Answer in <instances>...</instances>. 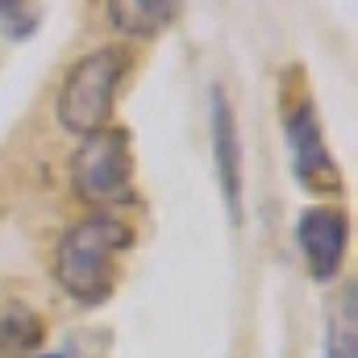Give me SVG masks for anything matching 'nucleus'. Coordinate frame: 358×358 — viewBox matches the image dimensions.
Wrapping results in <instances>:
<instances>
[{"label": "nucleus", "mask_w": 358, "mask_h": 358, "mask_svg": "<svg viewBox=\"0 0 358 358\" xmlns=\"http://www.w3.org/2000/svg\"><path fill=\"white\" fill-rule=\"evenodd\" d=\"M134 246V225L117 213H88L63 229L55 246V279L76 304H104L113 292V263Z\"/></svg>", "instance_id": "obj_1"}, {"label": "nucleus", "mask_w": 358, "mask_h": 358, "mask_svg": "<svg viewBox=\"0 0 358 358\" xmlns=\"http://www.w3.org/2000/svg\"><path fill=\"white\" fill-rule=\"evenodd\" d=\"M129 76V50L125 46H96L88 50L67 76H63V88L55 100V117L63 129L88 138L96 129L108 125L113 117V104H117V92Z\"/></svg>", "instance_id": "obj_2"}, {"label": "nucleus", "mask_w": 358, "mask_h": 358, "mask_svg": "<svg viewBox=\"0 0 358 358\" xmlns=\"http://www.w3.org/2000/svg\"><path fill=\"white\" fill-rule=\"evenodd\" d=\"M71 187L84 204L113 208L134 200V146L121 125H104L71 155Z\"/></svg>", "instance_id": "obj_3"}, {"label": "nucleus", "mask_w": 358, "mask_h": 358, "mask_svg": "<svg viewBox=\"0 0 358 358\" xmlns=\"http://www.w3.org/2000/svg\"><path fill=\"white\" fill-rule=\"evenodd\" d=\"M283 138H287V159H292V176L313 192H342V167L329 155V142L321 134L317 108L313 100H300L287 121H283Z\"/></svg>", "instance_id": "obj_4"}, {"label": "nucleus", "mask_w": 358, "mask_h": 358, "mask_svg": "<svg viewBox=\"0 0 358 358\" xmlns=\"http://www.w3.org/2000/svg\"><path fill=\"white\" fill-rule=\"evenodd\" d=\"M296 242H300V255L313 271V279H334L342 271L346 259V246H350V221L342 208H329V204H313L300 213L296 221Z\"/></svg>", "instance_id": "obj_5"}, {"label": "nucleus", "mask_w": 358, "mask_h": 358, "mask_svg": "<svg viewBox=\"0 0 358 358\" xmlns=\"http://www.w3.org/2000/svg\"><path fill=\"white\" fill-rule=\"evenodd\" d=\"M208 146H213V167L221 179V196L229 217H242V138L234 125V104L221 84L208 88Z\"/></svg>", "instance_id": "obj_6"}, {"label": "nucleus", "mask_w": 358, "mask_h": 358, "mask_svg": "<svg viewBox=\"0 0 358 358\" xmlns=\"http://www.w3.org/2000/svg\"><path fill=\"white\" fill-rule=\"evenodd\" d=\"M104 13L129 38H155L159 29L176 25L179 4H167V0H113Z\"/></svg>", "instance_id": "obj_7"}, {"label": "nucleus", "mask_w": 358, "mask_h": 358, "mask_svg": "<svg viewBox=\"0 0 358 358\" xmlns=\"http://www.w3.org/2000/svg\"><path fill=\"white\" fill-rule=\"evenodd\" d=\"M42 338H46V325L34 308L17 300L0 308V358H34Z\"/></svg>", "instance_id": "obj_8"}, {"label": "nucleus", "mask_w": 358, "mask_h": 358, "mask_svg": "<svg viewBox=\"0 0 358 358\" xmlns=\"http://www.w3.org/2000/svg\"><path fill=\"white\" fill-rule=\"evenodd\" d=\"M358 287L346 283L342 304L329 317V334H325V358H358Z\"/></svg>", "instance_id": "obj_9"}, {"label": "nucleus", "mask_w": 358, "mask_h": 358, "mask_svg": "<svg viewBox=\"0 0 358 358\" xmlns=\"http://www.w3.org/2000/svg\"><path fill=\"white\" fill-rule=\"evenodd\" d=\"M38 358H67V355H38Z\"/></svg>", "instance_id": "obj_10"}]
</instances>
